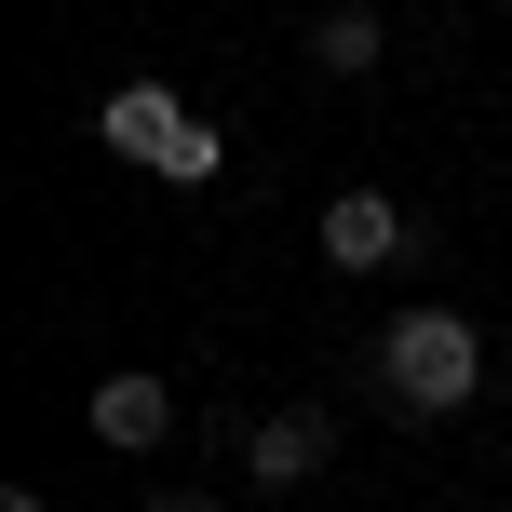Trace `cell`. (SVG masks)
<instances>
[{
	"label": "cell",
	"mask_w": 512,
	"mask_h": 512,
	"mask_svg": "<svg viewBox=\"0 0 512 512\" xmlns=\"http://www.w3.org/2000/svg\"><path fill=\"white\" fill-rule=\"evenodd\" d=\"M378 0H337V14H310V68L324 81H378Z\"/></svg>",
	"instance_id": "obj_6"
},
{
	"label": "cell",
	"mask_w": 512,
	"mask_h": 512,
	"mask_svg": "<svg viewBox=\"0 0 512 512\" xmlns=\"http://www.w3.org/2000/svg\"><path fill=\"white\" fill-rule=\"evenodd\" d=\"M0 512H54V499H41V486H0Z\"/></svg>",
	"instance_id": "obj_7"
},
{
	"label": "cell",
	"mask_w": 512,
	"mask_h": 512,
	"mask_svg": "<svg viewBox=\"0 0 512 512\" xmlns=\"http://www.w3.org/2000/svg\"><path fill=\"white\" fill-rule=\"evenodd\" d=\"M378 378H391V405L405 418H459L472 391H486V337H472V310H391V337H378Z\"/></svg>",
	"instance_id": "obj_2"
},
{
	"label": "cell",
	"mask_w": 512,
	"mask_h": 512,
	"mask_svg": "<svg viewBox=\"0 0 512 512\" xmlns=\"http://www.w3.org/2000/svg\"><path fill=\"white\" fill-rule=\"evenodd\" d=\"M405 256H418L405 189H324V270H405Z\"/></svg>",
	"instance_id": "obj_3"
},
{
	"label": "cell",
	"mask_w": 512,
	"mask_h": 512,
	"mask_svg": "<svg viewBox=\"0 0 512 512\" xmlns=\"http://www.w3.org/2000/svg\"><path fill=\"white\" fill-rule=\"evenodd\" d=\"M81 418H95V445H122V459H149V445L162 432H176V378H149V364H122V378H95V391H81Z\"/></svg>",
	"instance_id": "obj_4"
},
{
	"label": "cell",
	"mask_w": 512,
	"mask_h": 512,
	"mask_svg": "<svg viewBox=\"0 0 512 512\" xmlns=\"http://www.w3.org/2000/svg\"><path fill=\"white\" fill-rule=\"evenodd\" d=\"M149 512H216V499H149Z\"/></svg>",
	"instance_id": "obj_8"
},
{
	"label": "cell",
	"mask_w": 512,
	"mask_h": 512,
	"mask_svg": "<svg viewBox=\"0 0 512 512\" xmlns=\"http://www.w3.org/2000/svg\"><path fill=\"white\" fill-rule=\"evenodd\" d=\"M95 149H108V162H135V176H162V189H216L230 135H216L203 108L176 95V81H108V108H95Z\"/></svg>",
	"instance_id": "obj_1"
},
{
	"label": "cell",
	"mask_w": 512,
	"mask_h": 512,
	"mask_svg": "<svg viewBox=\"0 0 512 512\" xmlns=\"http://www.w3.org/2000/svg\"><path fill=\"white\" fill-rule=\"evenodd\" d=\"M337 459V418L324 405H270V418H256V432H243V472H256V486H310V472H324Z\"/></svg>",
	"instance_id": "obj_5"
}]
</instances>
